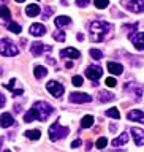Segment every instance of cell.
<instances>
[{"mask_svg":"<svg viewBox=\"0 0 144 152\" xmlns=\"http://www.w3.org/2000/svg\"><path fill=\"white\" fill-rule=\"evenodd\" d=\"M52 113V106L48 104L46 102H37L33 106L29 109L24 116V121L26 122H32V121H40V122H45L49 114Z\"/></svg>","mask_w":144,"mask_h":152,"instance_id":"6da1fadb","label":"cell"},{"mask_svg":"<svg viewBox=\"0 0 144 152\" xmlns=\"http://www.w3.org/2000/svg\"><path fill=\"white\" fill-rule=\"evenodd\" d=\"M111 32V24L105 22V21H94L89 26V33H90V40L95 43L103 41L106 35Z\"/></svg>","mask_w":144,"mask_h":152,"instance_id":"7a4b0ae2","label":"cell"},{"mask_svg":"<svg viewBox=\"0 0 144 152\" xmlns=\"http://www.w3.org/2000/svg\"><path fill=\"white\" fill-rule=\"evenodd\" d=\"M0 54L5 57H14L19 54V49L10 38H2L0 40Z\"/></svg>","mask_w":144,"mask_h":152,"instance_id":"3957f363","label":"cell"},{"mask_svg":"<svg viewBox=\"0 0 144 152\" xmlns=\"http://www.w3.org/2000/svg\"><path fill=\"white\" fill-rule=\"evenodd\" d=\"M48 133H49V140L51 141H59V140H62V138H65L67 135H68L70 130L67 127H62L59 124V121H57L49 127V132Z\"/></svg>","mask_w":144,"mask_h":152,"instance_id":"277c9868","label":"cell"},{"mask_svg":"<svg viewBox=\"0 0 144 152\" xmlns=\"http://www.w3.org/2000/svg\"><path fill=\"white\" fill-rule=\"evenodd\" d=\"M46 89H48V92L56 98H60L65 92V87L60 83H57V81H49V83L46 84Z\"/></svg>","mask_w":144,"mask_h":152,"instance_id":"5b68a950","label":"cell"},{"mask_svg":"<svg viewBox=\"0 0 144 152\" xmlns=\"http://www.w3.org/2000/svg\"><path fill=\"white\" fill-rule=\"evenodd\" d=\"M86 76L92 81H98L103 76V68L100 65H90L86 68Z\"/></svg>","mask_w":144,"mask_h":152,"instance_id":"8992f818","label":"cell"},{"mask_svg":"<svg viewBox=\"0 0 144 152\" xmlns=\"http://www.w3.org/2000/svg\"><path fill=\"white\" fill-rule=\"evenodd\" d=\"M128 38L133 43V46L138 51H144V32H136V33H128Z\"/></svg>","mask_w":144,"mask_h":152,"instance_id":"52a82bcc","label":"cell"},{"mask_svg":"<svg viewBox=\"0 0 144 152\" xmlns=\"http://www.w3.org/2000/svg\"><path fill=\"white\" fill-rule=\"evenodd\" d=\"M125 90H127V92H130V94H133L135 102H140L141 97H143V87L140 84H136V83H127L125 84Z\"/></svg>","mask_w":144,"mask_h":152,"instance_id":"ba28073f","label":"cell"},{"mask_svg":"<svg viewBox=\"0 0 144 152\" xmlns=\"http://www.w3.org/2000/svg\"><path fill=\"white\" fill-rule=\"evenodd\" d=\"M70 102L71 103H89V102H92V97L89 94L73 92V94H70Z\"/></svg>","mask_w":144,"mask_h":152,"instance_id":"9c48e42d","label":"cell"},{"mask_svg":"<svg viewBox=\"0 0 144 152\" xmlns=\"http://www.w3.org/2000/svg\"><path fill=\"white\" fill-rule=\"evenodd\" d=\"M125 7L132 13H144V0H130L125 3Z\"/></svg>","mask_w":144,"mask_h":152,"instance_id":"30bf717a","label":"cell"},{"mask_svg":"<svg viewBox=\"0 0 144 152\" xmlns=\"http://www.w3.org/2000/svg\"><path fill=\"white\" fill-rule=\"evenodd\" d=\"M30 51H32L33 56H41V54H45V52H48V51H52V48L43 45V43H40V41H35V43L32 45Z\"/></svg>","mask_w":144,"mask_h":152,"instance_id":"8fae6325","label":"cell"},{"mask_svg":"<svg viewBox=\"0 0 144 152\" xmlns=\"http://www.w3.org/2000/svg\"><path fill=\"white\" fill-rule=\"evenodd\" d=\"M127 119L132 122H140V124H144V113L141 109H132L130 113L127 114Z\"/></svg>","mask_w":144,"mask_h":152,"instance_id":"7c38bea8","label":"cell"},{"mask_svg":"<svg viewBox=\"0 0 144 152\" xmlns=\"http://www.w3.org/2000/svg\"><path fill=\"white\" fill-rule=\"evenodd\" d=\"M130 133H132L133 140H135V142H136V146L144 144V130H141V128H138V127H133L130 130Z\"/></svg>","mask_w":144,"mask_h":152,"instance_id":"4fadbf2b","label":"cell"},{"mask_svg":"<svg viewBox=\"0 0 144 152\" xmlns=\"http://www.w3.org/2000/svg\"><path fill=\"white\" fill-rule=\"evenodd\" d=\"M79 56L81 52L75 48H65L60 51V57H64V59H79Z\"/></svg>","mask_w":144,"mask_h":152,"instance_id":"5bb4252c","label":"cell"},{"mask_svg":"<svg viewBox=\"0 0 144 152\" xmlns=\"http://www.w3.org/2000/svg\"><path fill=\"white\" fill-rule=\"evenodd\" d=\"M29 32H30V35H33V37H43L46 33V27L43 26V24H40V22H35V24L30 26Z\"/></svg>","mask_w":144,"mask_h":152,"instance_id":"9a60e30c","label":"cell"},{"mask_svg":"<svg viewBox=\"0 0 144 152\" xmlns=\"http://www.w3.org/2000/svg\"><path fill=\"white\" fill-rule=\"evenodd\" d=\"M13 124H14V119H13V116L10 113H3L2 116H0V125H2L3 128L11 127Z\"/></svg>","mask_w":144,"mask_h":152,"instance_id":"2e32d148","label":"cell"},{"mask_svg":"<svg viewBox=\"0 0 144 152\" xmlns=\"http://www.w3.org/2000/svg\"><path fill=\"white\" fill-rule=\"evenodd\" d=\"M97 98H98V102H102V103H108V102H113L114 100V94L108 92V90H100L97 94Z\"/></svg>","mask_w":144,"mask_h":152,"instance_id":"e0dca14e","label":"cell"},{"mask_svg":"<svg viewBox=\"0 0 144 152\" xmlns=\"http://www.w3.org/2000/svg\"><path fill=\"white\" fill-rule=\"evenodd\" d=\"M54 24L59 28H64V27H68L70 24H71V19L68 18V16H57L56 19H54Z\"/></svg>","mask_w":144,"mask_h":152,"instance_id":"ac0fdd59","label":"cell"},{"mask_svg":"<svg viewBox=\"0 0 144 152\" xmlns=\"http://www.w3.org/2000/svg\"><path fill=\"white\" fill-rule=\"evenodd\" d=\"M108 70L111 75H122L124 66L121 64H116V62H108Z\"/></svg>","mask_w":144,"mask_h":152,"instance_id":"d6986e66","label":"cell"},{"mask_svg":"<svg viewBox=\"0 0 144 152\" xmlns=\"http://www.w3.org/2000/svg\"><path fill=\"white\" fill-rule=\"evenodd\" d=\"M26 14L29 18H35L40 14V7H38L37 3H32V5H27V8H26Z\"/></svg>","mask_w":144,"mask_h":152,"instance_id":"ffe728a7","label":"cell"},{"mask_svg":"<svg viewBox=\"0 0 144 152\" xmlns=\"http://www.w3.org/2000/svg\"><path fill=\"white\" fill-rule=\"evenodd\" d=\"M128 142V133H122V135H119L116 140H113V146L114 147H119V146H124V144H127Z\"/></svg>","mask_w":144,"mask_h":152,"instance_id":"44dd1931","label":"cell"},{"mask_svg":"<svg viewBox=\"0 0 144 152\" xmlns=\"http://www.w3.org/2000/svg\"><path fill=\"white\" fill-rule=\"evenodd\" d=\"M33 75H35L37 79H43V78L48 75V70H46L43 65H37L35 68H33Z\"/></svg>","mask_w":144,"mask_h":152,"instance_id":"7402d4cb","label":"cell"},{"mask_svg":"<svg viewBox=\"0 0 144 152\" xmlns=\"http://www.w3.org/2000/svg\"><path fill=\"white\" fill-rule=\"evenodd\" d=\"M92 125H94V116L87 114V116H84L83 119H81V127H83V128H89Z\"/></svg>","mask_w":144,"mask_h":152,"instance_id":"603a6c76","label":"cell"},{"mask_svg":"<svg viewBox=\"0 0 144 152\" xmlns=\"http://www.w3.org/2000/svg\"><path fill=\"white\" fill-rule=\"evenodd\" d=\"M24 135H26V138H29V140L35 141V140H40L41 138V132L40 130H27Z\"/></svg>","mask_w":144,"mask_h":152,"instance_id":"cb8c5ba5","label":"cell"},{"mask_svg":"<svg viewBox=\"0 0 144 152\" xmlns=\"http://www.w3.org/2000/svg\"><path fill=\"white\" fill-rule=\"evenodd\" d=\"M0 18L5 19V21H10V19H11V13H10V10L7 7H0Z\"/></svg>","mask_w":144,"mask_h":152,"instance_id":"d4e9b609","label":"cell"},{"mask_svg":"<svg viewBox=\"0 0 144 152\" xmlns=\"http://www.w3.org/2000/svg\"><path fill=\"white\" fill-rule=\"evenodd\" d=\"M94 5H95V8H98V10H105V8H108L109 0H94Z\"/></svg>","mask_w":144,"mask_h":152,"instance_id":"484cf974","label":"cell"},{"mask_svg":"<svg viewBox=\"0 0 144 152\" xmlns=\"http://www.w3.org/2000/svg\"><path fill=\"white\" fill-rule=\"evenodd\" d=\"M8 30H10V32H13V33H21L22 27L19 26L18 22H10V24H8Z\"/></svg>","mask_w":144,"mask_h":152,"instance_id":"4316f807","label":"cell"},{"mask_svg":"<svg viewBox=\"0 0 144 152\" xmlns=\"http://www.w3.org/2000/svg\"><path fill=\"white\" fill-rule=\"evenodd\" d=\"M89 54H90V57H92V59L100 60V59L103 57V51H100V49H90Z\"/></svg>","mask_w":144,"mask_h":152,"instance_id":"83f0119b","label":"cell"},{"mask_svg":"<svg viewBox=\"0 0 144 152\" xmlns=\"http://www.w3.org/2000/svg\"><path fill=\"white\" fill-rule=\"evenodd\" d=\"M106 116L108 117H113V119H119L121 117V114H119V109L117 108H109L106 111Z\"/></svg>","mask_w":144,"mask_h":152,"instance_id":"f1b7e54d","label":"cell"},{"mask_svg":"<svg viewBox=\"0 0 144 152\" xmlns=\"http://www.w3.org/2000/svg\"><path fill=\"white\" fill-rule=\"evenodd\" d=\"M52 38H56L57 41H64L67 38V35H65V32H62V30H56L52 33Z\"/></svg>","mask_w":144,"mask_h":152,"instance_id":"f546056e","label":"cell"},{"mask_svg":"<svg viewBox=\"0 0 144 152\" xmlns=\"http://www.w3.org/2000/svg\"><path fill=\"white\" fill-rule=\"evenodd\" d=\"M106 144H108V140L105 136H102V138H98V140H97V147H98V149H105Z\"/></svg>","mask_w":144,"mask_h":152,"instance_id":"4dcf8cb0","label":"cell"},{"mask_svg":"<svg viewBox=\"0 0 144 152\" xmlns=\"http://www.w3.org/2000/svg\"><path fill=\"white\" fill-rule=\"evenodd\" d=\"M73 86H76V87H79V86H83V76H79V75L73 76Z\"/></svg>","mask_w":144,"mask_h":152,"instance_id":"1f68e13d","label":"cell"},{"mask_svg":"<svg viewBox=\"0 0 144 152\" xmlns=\"http://www.w3.org/2000/svg\"><path fill=\"white\" fill-rule=\"evenodd\" d=\"M89 3H90V0H76V5H78L79 8H86Z\"/></svg>","mask_w":144,"mask_h":152,"instance_id":"d6a6232c","label":"cell"},{"mask_svg":"<svg viewBox=\"0 0 144 152\" xmlns=\"http://www.w3.org/2000/svg\"><path fill=\"white\" fill-rule=\"evenodd\" d=\"M14 84H16V79H11V81H10V83L8 84H5V89H10V90H14Z\"/></svg>","mask_w":144,"mask_h":152,"instance_id":"836d02e7","label":"cell"},{"mask_svg":"<svg viewBox=\"0 0 144 152\" xmlns=\"http://www.w3.org/2000/svg\"><path fill=\"white\" fill-rule=\"evenodd\" d=\"M51 11H52V8L51 7H46L45 8V13H43V19H48L51 16Z\"/></svg>","mask_w":144,"mask_h":152,"instance_id":"e575fe53","label":"cell"},{"mask_svg":"<svg viewBox=\"0 0 144 152\" xmlns=\"http://www.w3.org/2000/svg\"><path fill=\"white\" fill-rule=\"evenodd\" d=\"M116 84L117 83H116V79H114V78H108L106 79V86H108V87H114Z\"/></svg>","mask_w":144,"mask_h":152,"instance_id":"d590c367","label":"cell"},{"mask_svg":"<svg viewBox=\"0 0 144 152\" xmlns=\"http://www.w3.org/2000/svg\"><path fill=\"white\" fill-rule=\"evenodd\" d=\"M81 144H83V141H81L79 138H78V140H75L73 142H71V147H73V149H76V147H79Z\"/></svg>","mask_w":144,"mask_h":152,"instance_id":"8d00e7d4","label":"cell"},{"mask_svg":"<svg viewBox=\"0 0 144 152\" xmlns=\"http://www.w3.org/2000/svg\"><path fill=\"white\" fill-rule=\"evenodd\" d=\"M5 103H7V98H5V95H2V94H0V108H2V106H5Z\"/></svg>","mask_w":144,"mask_h":152,"instance_id":"74e56055","label":"cell"},{"mask_svg":"<svg viewBox=\"0 0 144 152\" xmlns=\"http://www.w3.org/2000/svg\"><path fill=\"white\" fill-rule=\"evenodd\" d=\"M136 28H138V24H132V26L127 27V30H136Z\"/></svg>","mask_w":144,"mask_h":152,"instance_id":"f35d334b","label":"cell"},{"mask_svg":"<svg viewBox=\"0 0 144 152\" xmlns=\"http://www.w3.org/2000/svg\"><path fill=\"white\" fill-rule=\"evenodd\" d=\"M76 38H78L79 41H83V40H84V35H83V33H78V35H76Z\"/></svg>","mask_w":144,"mask_h":152,"instance_id":"ab89813d","label":"cell"},{"mask_svg":"<svg viewBox=\"0 0 144 152\" xmlns=\"http://www.w3.org/2000/svg\"><path fill=\"white\" fill-rule=\"evenodd\" d=\"M2 146H3V138H0V149H2Z\"/></svg>","mask_w":144,"mask_h":152,"instance_id":"60d3db41","label":"cell"},{"mask_svg":"<svg viewBox=\"0 0 144 152\" xmlns=\"http://www.w3.org/2000/svg\"><path fill=\"white\" fill-rule=\"evenodd\" d=\"M16 2H18V3H22V2H26V0H16Z\"/></svg>","mask_w":144,"mask_h":152,"instance_id":"b9f144b4","label":"cell"},{"mask_svg":"<svg viewBox=\"0 0 144 152\" xmlns=\"http://www.w3.org/2000/svg\"><path fill=\"white\" fill-rule=\"evenodd\" d=\"M5 152H11V151H5Z\"/></svg>","mask_w":144,"mask_h":152,"instance_id":"7bdbcfd3","label":"cell"}]
</instances>
